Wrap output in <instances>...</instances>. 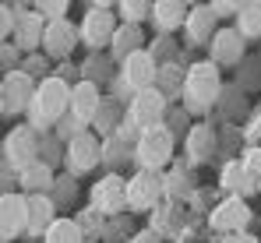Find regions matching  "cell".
Wrapping results in <instances>:
<instances>
[{"mask_svg": "<svg viewBox=\"0 0 261 243\" xmlns=\"http://www.w3.org/2000/svg\"><path fill=\"white\" fill-rule=\"evenodd\" d=\"M92 243H95V240H92Z\"/></svg>", "mask_w": 261, "mask_h": 243, "instance_id": "obj_45", "label": "cell"}, {"mask_svg": "<svg viewBox=\"0 0 261 243\" xmlns=\"http://www.w3.org/2000/svg\"><path fill=\"white\" fill-rule=\"evenodd\" d=\"M173 148H176V138L163 127H152L141 134V141L134 145V166L141 173H163L173 166Z\"/></svg>", "mask_w": 261, "mask_h": 243, "instance_id": "obj_5", "label": "cell"}, {"mask_svg": "<svg viewBox=\"0 0 261 243\" xmlns=\"http://www.w3.org/2000/svg\"><path fill=\"white\" fill-rule=\"evenodd\" d=\"M124 117H127V106H124L117 95H106L102 106H99V113H95V120H92V130H95L99 138H113V134L120 130Z\"/></svg>", "mask_w": 261, "mask_h": 243, "instance_id": "obj_27", "label": "cell"}, {"mask_svg": "<svg viewBox=\"0 0 261 243\" xmlns=\"http://www.w3.org/2000/svg\"><path fill=\"white\" fill-rule=\"evenodd\" d=\"M208 60L216 67H229V71H240L244 60H247V39L237 32V29H219V36L208 46Z\"/></svg>", "mask_w": 261, "mask_h": 243, "instance_id": "obj_16", "label": "cell"}, {"mask_svg": "<svg viewBox=\"0 0 261 243\" xmlns=\"http://www.w3.org/2000/svg\"><path fill=\"white\" fill-rule=\"evenodd\" d=\"M219 187L226 191V198H251V194H258L261 183L251 176V169L244 166V159H229L222 166V173H219Z\"/></svg>", "mask_w": 261, "mask_h": 243, "instance_id": "obj_19", "label": "cell"}, {"mask_svg": "<svg viewBox=\"0 0 261 243\" xmlns=\"http://www.w3.org/2000/svg\"><path fill=\"white\" fill-rule=\"evenodd\" d=\"M216 110H219V117H222L226 123H233V117H237V120H240V117H247V120H251V113H247V95H244L237 85L222 92V99H219Z\"/></svg>", "mask_w": 261, "mask_h": 243, "instance_id": "obj_31", "label": "cell"}, {"mask_svg": "<svg viewBox=\"0 0 261 243\" xmlns=\"http://www.w3.org/2000/svg\"><path fill=\"white\" fill-rule=\"evenodd\" d=\"M71 92H74V85L64 81L60 74L43 78V81H39V88H36L32 106H29L25 123H29L32 130H39V134H53L57 123L71 113Z\"/></svg>", "mask_w": 261, "mask_h": 243, "instance_id": "obj_1", "label": "cell"}, {"mask_svg": "<svg viewBox=\"0 0 261 243\" xmlns=\"http://www.w3.org/2000/svg\"><path fill=\"white\" fill-rule=\"evenodd\" d=\"M95 166H102V138H99L95 130H88L78 141L67 145L64 173H71V176H88V173H95Z\"/></svg>", "mask_w": 261, "mask_h": 243, "instance_id": "obj_14", "label": "cell"}, {"mask_svg": "<svg viewBox=\"0 0 261 243\" xmlns=\"http://www.w3.org/2000/svg\"><path fill=\"white\" fill-rule=\"evenodd\" d=\"M82 46H88V53H106L110 42L120 29V14H117V4H88L85 18H82Z\"/></svg>", "mask_w": 261, "mask_h": 243, "instance_id": "obj_3", "label": "cell"}, {"mask_svg": "<svg viewBox=\"0 0 261 243\" xmlns=\"http://www.w3.org/2000/svg\"><path fill=\"white\" fill-rule=\"evenodd\" d=\"M191 127H194V123H191V113H187L184 106H173L170 117H166V130L173 134L176 141H184V138L191 134Z\"/></svg>", "mask_w": 261, "mask_h": 243, "instance_id": "obj_37", "label": "cell"}, {"mask_svg": "<svg viewBox=\"0 0 261 243\" xmlns=\"http://www.w3.org/2000/svg\"><path fill=\"white\" fill-rule=\"evenodd\" d=\"M102 99H106V95H102L99 85H92V81H78L74 92H71V113L92 127L95 113H99V106H102Z\"/></svg>", "mask_w": 261, "mask_h": 243, "instance_id": "obj_24", "label": "cell"}, {"mask_svg": "<svg viewBox=\"0 0 261 243\" xmlns=\"http://www.w3.org/2000/svg\"><path fill=\"white\" fill-rule=\"evenodd\" d=\"M117 14L124 25H145V21H152V4L148 0H120Z\"/></svg>", "mask_w": 261, "mask_h": 243, "instance_id": "obj_34", "label": "cell"}, {"mask_svg": "<svg viewBox=\"0 0 261 243\" xmlns=\"http://www.w3.org/2000/svg\"><path fill=\"white\" fill-rule=\"evenodd\" d=\"M43 243H92V240L85 236V229H82V222L74 215H60L49 226V233L43 236Z\"/></svg>", "mask_w": 261, "mask_h": 243, "instance_id": "obj_28", "label": "cell"}, {"mask_svg": "<svg viewBox=\"0 0 261 243\" xmlns=\"http://www.w3.org/2000/svg\"><path fill=\"white\" fill-rule=\"evenodd\" d=\"M184 78H187V67H180L176 60L173 64H163V67H159V85H155V88H159L166 99H173V95L184 92Z\"/></svg>", "mask_w": 261, "mask_h": 243, "instance_id": "obj_32", "label": "cell"}, {"mask_svg": "<svg viewBox=\"0 0 261 243\" xmlns=\"http://www.w3.org/2000/svg\"><path fill=\"white\" fill-rule=\"evenodd\" d=\"M120 78V64L110 57V49L106 53H88L85 60H82V81H92V85H106V81H117Z\"/></svg>", "mask_w": 261, "mask_h": 243, "instance_id": "obj_26", "label": "cell"}, {"mask_svg": "<svg viewBox=\"0 0 261 243\" xmlns=\"http://www.w3.org/2000/svg\"><path fill=\"white\" fill-rule=\"evenodd\" d=\"M187 14H191V4H184V0H155L152 4V25L159 29V36H173L176 29H184Z\"/></svg>", "mask_w": 261, "mask_h": 243, "instance_id": "obj_20", "label": "cell"}, {"mask_svg": "<svg viewBox=\"0 0 261 243\" xmlns=\"http://www.w3.org/2000/svg\"><path fill=\"white\" fill-rule=\"evenodd\" d=\"M244 138H247V145H261V106L251 110V120L244 127Z\"/></svg>", "mask_w": 261, "mask_h": 243, "instance_id": "obj_41", "label": "cell"}, {"mask_svg": "<svg viewBox=\"0 0 261 243\" xmlns=\"http://www.w3.org/2000/svg\"><path fill=\"white\" fill-rule=\"evenodd\" d=\"M216 36H219V14L212 11V4H191L187 25H184L187 46H212Z\"/></svg>", "mask_w": 261, "mask_h": 243, "instance_id": "obj_17", "label": "cell"}, {"mask_svg": "<svg viewBox=\"0 0 261 243\" xmlns=\"http://www.w3.org/2000/svg\"><path fill=\"white\" fill-rule=\"evenodd\" d=\"M57 219H60V215H57V204H53L49 194L29 198V240H43Z\"/></svg>", "mask_w": 261, "mask_h": 243, "instance_id": "obj_23", "label": "cell"}, {"mask_svg": "<svg viewBox=\"0 0 261 243\" xmlns=\"http://www.w3.org/2000/svg\"><path fill=\"white\" fill-rule=\"evenodd\" d=\"M0 236L4 243L29 236V194H21V191L0 194Z\"/></svg>", "mask_w": 261, "mask_h": 243, "instance_id": "obj_11", "label": "cell"}, {"mask_svg": "<svg viewBox=\"0 0 261 243\" xmlns=\"http://www.w3.org/2000/svg\"><path fill=\"white\" fill-rule=\"evenodd\" d=\"M134 162V148H130L124 138H102V166H106V173H120V166H127Z\"/></svg>", "mask_w": 261, "mask_h": 243, "instance_id": "obj_29", "label": "cell"}, {"mask_svg": "<svg viewBox=\"0 0 261 243\" xmlns=\"http://www.w3.org/2000/svg\"><path fill=\"white\" fill-rule=\"evenodd\" d=\"M148 53L159 60V67H163V64H173L176 60V42L170 39V36H155L152 46H148Z\"/></svg>", "mask_w": 261, "mask_h": 243, "instance_id": "obj_38", "label": "cell"}, {"mask_svg": "<svg viewBox=\"0 0 261 243\" xmlns=\"http://www.w3.org/2000/svg\"><path fill=\"white\" fill-rule=\"evenodd\" d=\"M226 85H222V67H216L212 60H198L187 64V78H184V92H180V106L191 117H208L219 106Z\"/></svg>", "mask_w": 261, "mask_h": 243, "instance_id": "obj_2", "label": "cell"}, {"mask_svg": "<svg viewBox=\"0 0 261 243\" xmlns=\"http://www.w3.org/2000/svg\"><path fill=\"white\" fill-rule=\"evenodd\" d=\"M39 130H32L29 123H14L4 138V169H11L14 176L29 166L39 162Z\"/></svg>", "mask_w": 261, "mask_h": 243, "instance_id": "obj_6", "label": "cell"}, {"mask_svg": "<svg viewBox=\"0 0 261 243\" xmlns=\"http://www.w3.org/2000/svg\"><path fill=\"white\" fill-rule=\"evenodd\" d=\"M82 46V29L64 18V21H46V36H43V53L57 64H67L71 53Z\"/></svg>", "mask_w": 261, "mask_h": 243, "instance_id": "obj_13", "label": "cell"}, {"mask_svg": "<svg viewBox=\"0 0 261 243\" xmlns=\"http://www.w3.org/2000/svg\"><path fill=\"white\" fill-rule=\"evenodd\" d=\"M254 211L244 198H222V201L208 211V229L219 236H229V233H247Z\"/></svg>", "mask_w": 261, "mask_h": 243, "instance_id": "obj_12", "label": "cell"}, {"mask_svg": "<svg viewBox=\"0 0 261 243\" xmlns=\"http://www.w3.org/2000/svg\"><path fill=\"white\" fill-rule=\"evenodd\" d=\"M141 49H148V39H145V29H141V25H124V21H120L117 36H113V42H110V57H113L117 64H124L127 57H134V53H141Z\"/></svg>", "mask_w": 261, "mask_h": 243, "instance_id": "obj_25", "label": "cell"}, {"mask_svg": "<svg viewBox=\"0 0 261 243\" xmlns=\"http://www.w3.org/2000/svg\"><path fill=\"white\" fill-rule=\"evenodd\" d=\"M36 88L39 81L25 71H7L0 81V113L11 120V117H29V106L36 99Z\"/></svg>", "mask_w": 261, "mask_h": 243, "instance_id": "obj_9", "label": "cell"}, {"mask_svg": "<svg viewBox=\"0 0 261 243\" xmlns=\"http://www.w3.org/2000/svg\"><path fill=\"white\" fill-rule=\"evenodd\" d=\"M155 85H159V60H155L148 49L134 53V57H127V60L120 64L117 88H120V102H124V106H130L134 95H141V92H148V88H155Z\"/></svg>", "mask_w": 261, "mask_h": 243, "instance_id": "obj_4", "label": "cell"}, {"mask_svg": "<svg viewBox=\"0 0 261 243\" xmlns=\"http://www.w3.org/2000/svg\"><path fill=\"white\" fill-rule=\"evenodd\" d=\"M166 201V180L163 173H134L127 176V211L134 215H152Z\"/></svg>", "mask_w": 261, "mask_h": 243, "instance_id": "obj_7", "label": "cell"}, {"mask_svg": "<svg viewBox=\"0 0 261 243\" xmlns=\"http://www.w3.org/2000/svg\"><path fill=\"white\" fill-rule=\"evenodd\" d=\"M88 204L102 215V219H120L127 211V180L120 173H102L92 187H88Z\"/></svg>", "mask_w": 261, "mask_h": 243, "instance_id": "obj_8", "label": "cell"}, {"mask_svg": "<svg viewBox=\"0 0 261 243\" xmlns=\"http://www.w3.org/2000/svg\"><path fill=\"white\" fill-rule=\"evenodd\" d=\"M247 42L261 39V0H244L240 4V14H237V25H233Z\"/></svg>", "mask_w": 261, "mask_h": 243, "instance_id": "obj_30", "label": "cell"}, {"mask_svg": "<svg viewBox=\"0 0 261 243\" xmlns=\"http://www.w3.org/2000/svg\"><path fill=\"white\" fill-rule=\"evenodd\" d=\"M127 243H163V236H159L155 229H138V233H134Z\"/></svg>", "mask_w": 261, "mask_h": 243, "instance_id": "obj_44", "label": "cell"}, {"mask_svg": "<svg viewBox=\"0 0 261 243\" xmlns=\"http://www.w3.org/2000/svg\"><path fill=\"white\" fill-rule=\"evenodd\" d=\"M240 159H244V166L251 169V176H254V180L261 183V145H247Z\"/></svg>", "mask_w": 261, "mask_h": 243, "instance_id": "obj_40", "label": "cell"}, {"mask_svg": "<svg viewBox=\"0 0 261 243\" xmlns=\"http://www.w3.org/2000/svg\"><path fill=\"white\" fill-rule=\"evenodd\" d=\"M57 176H60V173H57L53 166H46V162H36V166L21 169V173L14 176V183H18V191H21V194L36 198V194H49V191H53Z\"/></svg>", "mask_w": 261, "mask_h": 243, "instance_id": "obj_22", "label": "cell"}, {"mask_svg": "<svg viewBox=\"0 0 261 243\" xmlns=\"http://www.w3.org/2000/svg\"><path fill=\"white\" fill-rule=\"evenodd\" d=\"M88 130H92V127H88L85 120H78V117H74V113H67V117H64V120L57 123V130H53V134H57V138H60V141H64V145H71V141H78V138H82V134H88Z\"/></svg>", "mask_w": 261, "mask_h": 243, "instance_id": "obj_36", "label": "cell"}, {"mask_svg": "<svg viewBox=\"0 0 261 243\" xmlns=\"http://www.w3.org/2000/svg\"><path fill=\"white\" fill-rule=\"evenodd\" d=\"M163 180H166V198L170 201H187V198L198 194V180H194V166L191 162H173L163 173Z\"/></svg>", "mask_w": 261, "mask_h": 243, "instance_id": "obj_21", "label": "cell"}, {"mask_svg": "<svg viewBox=\"0 0 261 243\" xmlns=\"http://www.w3.org/2000/svg\"><path fill=\"white\" fill-rule=\"evenodd\" d=\"M170 99L159 92V88H148L141 95H134L127 106V120L138 127V130H152V127H163L166 117H170Z\"/></svg>", "mask_w": 261, "mask_h": 243, "instance_id": "obj_10", "label": "cell"}, {"mask_svg": "<svg viewBox=\"0 0 261 243\" xmlns=\"http://www.w3.org/2000/svg\"><path fill=\"white\" fill-rule=\"evenodd\" d=\"M216 243H261L251 229L247 233H229V236H216Z\"/></svg>", "mask_w": 261, "mask_h": 243, "instance_id": "obj_43", "label": "cell"}, {"mask_svg": "<svg viewBox=\"0 0 261 243\" xmlns=\"http://www.w3.org/2000/svg\"><path fill=\"white\" fill-rule=\"evenodd\" d=\"M219 152H222L219 130H216V123H208V120L194 123L191 134L184 138V162H191V166H208Z\"/></svg>", "mask_w": 261, "mask_h": 243, "instance_id": "obj_15", "label": "cell"}, {"mask_svg": "<svg viewBox=\"0 0 261 243\" xmlns=\"http://www.w3.org/2000/svg\"><path fill=\"white\" fill-rule=\"evenodd\" d=\"M36 11L43 14L46 21H64V18H67V11H71V4H67V0H39V4H36Z\"/></svg>", "mask_w": 261, "mask_h": 243, "instance_id": "obj_39", "label": "cell"}, {"mask_svg": "<svg viewBox=\"0 0 261 243\" xmlns=\"http://www.w3.org/2000/svg\"><path fill=\"white\" fill-rule=\"evenodd\" d=\"M49 198H53L57 208H71V204L78 201V176L60 173V176H57V183H53V191H49Z\"/></svg>", "mask_w": 261, "mask_h": 243, "instance_id": "obj_33", "label": "cell"}, {"mask_svg": "<svg viewBox=\"0 0 261 243\" xmlns=\"http://www.w3.org/2000/svg\"><path fill=\"white\" fill-rule=\"evenodd\" d=\"M43 36H46V18L32 7V11H25L21 7V14H18V25H14V32H11V39L14 46L29 57V53H39L43 49Z\"/></svg>", "mask_w": 261, "mask_h": 243, "instance_id": "obj_18", "label": "cell"}, {"mask_svg": "<svg viewBox=\"0 0 261 243\" xmlns=\"http://www.w3.org/2000/svg\"><path fill=\"white\" fill-rule=\"evenodd\" d=\"M212 11L219 14V21H222V18H233V21H237L240 4H233V0H212Z\"/></svg>", "mask_w": 261, "mask_h": 243, "instance_id": "obj_42", "label": "cell"}, {"mask_svg": "<svg viewBox=\"0 0 261 243\" xmlns=\"http://www.w3.org/2000/svg\"><path fill=\"white\" fill-rule=\"evenodd\" d=\"M64 159H67V145L57 138V134H43L39 138V162H46V166H64Z\"/></svg>", "mask_w": 261, "mask_h": 243, "instance_id": "obj_35", "label": "cell"}]
</instances>
